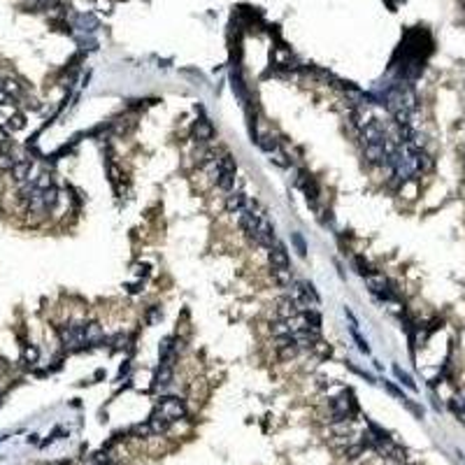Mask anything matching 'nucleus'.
<instances>
[{
  "label": "nucleus",
  "mask_w": 465,
  "mask_h": 465,
  "mask_svg": "<svg viewBox=\"0 0 465 465\" xmlns=\"http://www.w3.org/2000/svg\"><path fill=\"white\" fill-rule=\"evenodd\" d=\"M270 270H272V279H275L279 286H291L293 284V272H291V261H288V254H286V247L279 240H277L270 249Z\"/></svg>",
  "instance_id": "f257e3e1"
},
{
  "label": "nucleus",
  "mask_w": 465,
  "mask_h": 465,
  "mask_svg": "<svg viewBox=\"0 0 465 465\" xmlns=\"http://www.w3.org/2000/svg\"><path fill=\"white\" fill-rule=\"evenodd\" d=\"M354 414H356V400H354V395L349 391H344L340 398H335V400L330 402V416H333V421H347Z\"/></svg>",
  "instance_id": "f03ea898"
},
{
  "label": "nucleus",
  "mask_w": 465,
  "mask_h": 465,
  "mask_svg": "<svg viewBox=\"0 0 465 465\" xmlns=\"http://www.w3.org/2000/svg\"><path fill=\"white\" fill-rule=\"evenodd\" d=\"M156 410H159L163 416H168L172 423L186 416V405H184V400H179V398H161L159 405H156Z\"/></svg>",
  "instance_id": "7ed1b4c3"
},
{
  "label": "nucleus",
  "mask_w": 465,
  "mask_h": 465,
  "mask_svg": "<svg viewBox=\"0 0 465 465\" xmlns=\"http://www.w3.org/2000/svg\"><path fill=\"white\" fill-rule=\"evenodd\" d=\"M193 133H196L198 142H207V140H212V135H214V128H212V124L207 119H200V121L196 124V128H193Z\"/></svg>",
  "instance_id": "20e7f679"
}]
</instances>
